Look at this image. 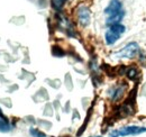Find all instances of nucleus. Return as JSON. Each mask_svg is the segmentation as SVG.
Returning <instances> with one entry per match:
<instances>
[{"label":"nucleus","instance_id":"f257e3e1","mask_svg":"<svg viewBox=\"0 0 146 137\" xmlns=\"http://www.w3.org/2000/svg\"><path fill=\"white\" fill-rule=\"evenodd\" d=\"M105 14L108 16L106 24L109 27L112 25L120 24L121 19L125 16V11L123 9V3L120 2V0H111L108 7L105 9Z\"/></svg>","mask_w":146,"mask_h":137},{"label":"nucleus","instance_id":"f03ea898","mask_svg":"<svg viewBox=\"0 0 146 137\" xmlns=\"http://www.w3.org/2000/svg\"><path fill=\"white\" fill-rule=\"evenodd\" d=\"M125 31H126L125 26H123L120 24L110 26L109 28H108V31L106 32V35H105L106 43L108 45H113L120 38V36L125 33Z\"/></svg>","mask_w":146,"mask_h":137},{"label":"nucleus","instance_id":"7ed1b4c3","mask_svg":"<svg viewBox=\"0 0 146 137\" xmlns=\"http://www.w3.org/2000/svg\"><path fill=\"white\" fill-rule=\"evenodd\" d=\"M146 133V127L141 126H127L124 128H120L119 130H115L110 133L109 137H118V136H136Z\"/></svg>","mask_w":146,"mask_h":137},{"label":"nucleus","instance_id":"20e7f679","mask_svg":"<svg viewBox=\"0 0 146 137\" xmlns=\"http://www.w3.org/2000/svg\"><path fill=\"white\" fill-rule=\"evenodd\" d=\"M138 53H139V45L136 42H131L127 44L123 50L115 53V56L120 57V59H131L136 56Z\"/></svg>","mask_w":146,"mask_h":137},{"label":"nucleus","instance_id":"39448f33","mask_svg":"<svg viewBox=\"0 0 146 137\" xmlns=\"http://www.w3.org/2000/svg\"><path fill=\"white\" fill-rule=\"evenodd\" d=\"M78 18L82 26H88L90 24V11L87 7L81 6L78 9Z\"/></svg>","mask_w":146,"mask_h":137},{"label":"nucleus","instance_id":"423d86ee","mask_svg":"<svg viewBox=\"0 0 146 137\" xmlns=\"http://www.w3.org/2000/svg\"><path fill=\"white\" fill-rule=\"evenodd\" d=\"M9 130H10L9 124L6 121V119H1V118H0V132L7 133V132H9Z\"/></svg>","mask_w":146,"mask_h":137},{"label":"nucleus","instance_id":"0eeeda50","mask_svg":"<svg viewBox=\"0 0 146 137\" xmlns=\"http://www.w3.org/2000/svg\"><path fill=\"white\" fill-rule=\"evenodd\" d=\"M65 2H66V0H52V6H53L54 9L60 10L64 6Z\"/></svg>","mask_w":146,"mask_h":137},{"label":"nucleus","instance_id":"6e6552de","mask_svg":"<svg viewBox=\"0 0 146 137\" xmlns=\"http://www.w3.org/2000/svg\"><path fill=\"white\" fill-rule=\"evenodd\" d=\"M29 132H31V134H32V135H33L34 137H45V135H44L43 133L38 132L37 129H33V128H32Z\"/></svg>","mask_w":146,"mask_h":137},{"label":"nucleus","instance_id":"1a4fd4ad","mask_svg":"<svg viewBox=\"0 0 146 137\" xmlns=\"http://www.w3.org/2000/svg\"><path fill=\"white\" fill-rule=\"evenodd\" d=\"M134 73H136V70H135V68H133V70H129V71H128V76L133 79V78H134V75H135Z\"/></svg>","mask_w":146,"mask_h":137},{"label":"nucleus","instance_id":"9d476101","mask_svg":"<svg viewBox=\"0 0 146 137\" xmlns=\"http://www.w3.org/2000/svg\"><path fill=\"white\" fill-rule=\"evenodd\" d=\"M98 137H99V136H98Z\"/></svg>","mask_w":146,"mask_h":137}]
</instances>
